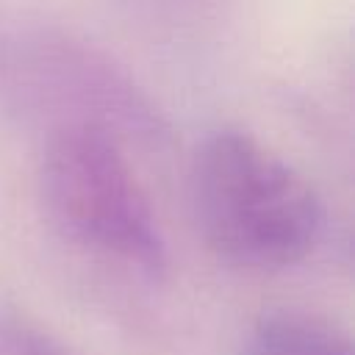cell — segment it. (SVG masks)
Instances as JSON below:
<instances>
[{"instance_id":"277c9868","label":"cell","mask_w":355,"mask_h":355,"mask_svg":"<svg viewBox=\"0 0 355 355\" xmlns=\"http://www.w3.org/2000/svg\"><path fill=\"white\" fill-rule=\"evenodd\" d=\"M0 355H72L61 341L22 319H0Z\"/></svg>"},{"instance_id":"3957f363","label":"cell","mask_w":355,"mask_h":355,"mask_svg":"<svg viewBox=\"0 0 355 355\" xmlns=\"http://www.w3.org/2000/svg\"><path fill=\"white\" fill-rule=\"evenodd\" d=\"M244 355H355L349 338L308 313L269 311L263 313L244 344Z\"/></svg>"},{"instance_id":"6da1fadb","label":"cell","mask_w":355,"mask_h":355,"mask_svg":"<svg viewBox=\"0 0 355 355\" xmlns=\"http://www.w3.org/2000/svg\"><path fill=\"white\" fill-rule=\"evenodd\" d=\"M191 202L208 247L241 269H286L319 236L313 186L244 130L211 133L191 164Z\"/></svg>"},{"instance_id":"7a4b0ae2","label":"cell","mask_w":355,"mask_h":355,"mask_svg":"<svg viewBox=\"0 0 355 355\" xmlns=\"http://www.w3.org/2000/svg\"><path fill=\"white\" fill-rule=\"evenodd\" d=\"M39 186L50 219L72 241L114 255L150 277L166 269L161 230L111 130L55 128L42 153Z\"/></svg>"}]
</instances>
